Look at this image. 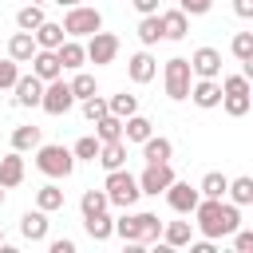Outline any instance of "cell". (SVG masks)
I'll list each match as a JSON object with an SVG mask.
<instances>
[{
	"label": "cell",
	"instance_id": "1",
	"mask_svg": "<svg viewBox=\"0 0 253 253\" xmlns=\"http://www.w3.org/2000/svg\"><path fill=\"white\" fill-rule=\"evenodd\" d=\"M194 225L202 229V237H210V241H217V237H229L237 225H241V206H233V202H221V198H198V206H194Z\"/></svg>",
	"mask_w": 253,
	"mask_h": 253
},
{
	"label": "cell",
	"instance_id": "2",
	"mask_svg": "<svg viewBox=\"0 0 253 253\" xmlns=\"http://www.w3.org/2000/svg\"><path fill=\"white\" fill-rule=\"evenodd\" d=\"M103 194H107V202L111 206H123V210H130L134 202H138V178L130 174V170H107V182H103Z\"/></svg>",
	"mask_w": 253,
	"mask_h": 253
},
{
	"label": "cell",
	"instance_id": "3",
	"mask_svg": "<svg viewBox=\"0 0 253 253\" xmlns=\"http://www.w3.org/2000/svg\"><path fill=\"white\" fill-rule=\"evenodd\" d=\"M36 166L47 174V178H67L75 170V154L59 142H40L36 146Z\"/></svg>",
	"mask_w": 253,
	"mask_h": 253
},
{
	"label": "cell",
	"instance_id": "4",
	"mask_svg": "<svg viewBox=\"0 0 253 253\" xmlns=\"http://www.w3.org/2000/svg\"><path fill=\"white\" fill-rule=\"evenodd\" d=\"M162 83H166V99H174V103L190 99V83H194L190 59H182V55L166 59V67H162Z\"/></svg>",
	"mask_w": 253,
	"mask_h": 253
},
{
	"label": "cell",
	"instance_id": "5",
	"mask_svg": "<svg viewBox=\"0 0 253 253\" xmlns=\"http://www.w3.org/2000/svg\"><path fill=\"white\" fill-rule=\"evenodd\" d=\"M99 28H103V12L91 8V4H71L67 16H63V32H67L71 40H83V36H91V32H99Z\"/></svg>",
	"mask_w": 253,
	"mask_h": 253
},
{
	"label": "cell",
	"instance_id": "6",
	"mask_svg": "<svg viewBox=\"0 0 253 253\" xmlns=\"http://www.w3.org/2000/svg\"><path fill=\"white\" fill-rule=\"evenodd\" d=\"M83 51H87V63H95V67H103V63H115V55H119V36H111V32H91L87 36V43H83Z\"/></svg>",
	"mask_w": 253,
	"mask_h": 253
},
{
	"label": "cell",
	"instance_id": "7",
	"mask_svg": "<svg viewBox=\"0 0 253 253\" xmlns=\"http://www.w3.org/2000/svg\"><path fill=\"white\" fill-rule=\"evenodd\" d=\"M71 103H75V95H71V83H63V79H47V83H43L40 107H43L47 115H67V111H71Z\"/></svg>",
	"mask_w": 253,
	"mask_h": 253
},
{
	"label": "cell",
	"instance_id": "8",
	"mask_svg": "<svg viewBox=\"0 0 253 253\" xmlns=\"http://www.w3.org/2000/svg\"><path fill=\"white\" fill-rule=\"evenodd\" d=\"M170 182H174L170 162H146V170L138 174V190H142V194H154V198H158Z\"/></svg>",
	"mask_w": 253,
	"mask_h": 253
},
{
	"label": "cell",
	"instance_id": "9",
	"mask_svg": "<svg viewBox=\"0 0 253 253\" xmlns=\"http://www.w3.org/2000/svg\"><path fill=\"white\" fill-rule=\"evenodd\" d=\"M162 194H166V202H170V210H174V213H194V206H198V198H202V194H198V186L178 182V178H174Z\"/></svg>",
	"mask_w": 253,
	"mask_h": 253
},
{
	"label": "cell",
	"instance_id": "10",
	"mask_svg": "<svg viewBox=\"0 0 253 253\" xmlns=\"http://www.w3.org/2000/svg\"><path fill=\"white\" fill-rule=\"evenodd\" d=\"M190 71L198 79H221V51L217 47H198L190 55Z\"/></svg>",
	"mask_w": 253,
	"mask_h": 253
},
{
	"label": "cell",
	"instance_id": "11",
	"mask_svg": "<svg viewBox=\"0 0 253 253\" xmlns=\"http://www.w3.org/2000/svg\"><path fill=\"white\" fill-rule=\"evenodd\" d=\"M190 99H194L202 111L221 107V79H198V83H190Z\"/></svg>",
	"mask_w": 253,
	"mask_h": 253
},
{
	"label": "cell",
	"instance_id": "12",
	"mask_svg": "<svg viewBox=\"0 0 253 253\" xmlns=\"http://www.w3.org/2000/svg\"><path fill=\"white\" fill-rule=\"evenodd\" d=\"M28 63H32V75H36V79H43V83L63 75V67H59V59H55V51H47V47H36V55H32Z\"/></svg>",
	"mask_w": 253,
	"mask_h": 253
},
{
	"label": "cell",
	"instance_id": "13",
	"mask_svg": "<svg viewBox=\"0 0 253 253\" xmlns=\"http://www.w3.org/2000/svg\"><path fill=\"white\" fill-rule=\"evenodd\" d=\"M158 20H162V40H186V32H190V16H186L182 8L158 12Z\"/></svg>",
	"mask_w": 253,
	"mask_h": 253
},
{
	"label": "cell",
	"instance_id": "14",
	"mask_svg": "<svg viewBox=\"0 0 253 253\" xmlns=\"http://www.w3.org/2000/svg\"><path fill=\"white\" fill-rule=\"evenodd\" d=\"M55 59H59V67H63V71H79V67L87 63V51H83V43H79V40H71V36H67V40L55 47Z\"/></svg>",
	"mask_w": 253,
	"mask_h": 253
},
{
	"label": "cell",
	"instance_id": "15",
	"mask_svg": "<svg viewBox=\"0 0 253 253\" xmlns=\"http://www.w3.org/2000/svg\"><path fill=\"white\" fill-rule=\"evenodd\" d=\"M126 75H130L134 83H150V79L158 75V63H154V55H150V51H134V55L126 59Z\"/></svg>",
	"mask_w": 253,
	"mask_h": 253
},
{
	"label": "cell",
	"instance_id": "16",
	"mask_svg": "<svg viewBox=\"0 0 253 253\" xmlns=\"http://www.w3.org/2000/svg\"><path fill=\"white\" fill-rule=\"evenodd\" d=\"M12 91H16V103H20V107H40L43 79H36V75H20V79L12 83Z\"/></svg>",
	"mask_w": 253,
	"mask_h": 253
},
{
	"label": "cell",
	"instance_id": "17",
	"mask_svg": "<svg viewBox=\"0 0 253 253\" xmlns=\"http://www.w3.org/2000/svg\"><path fill=\"white\" fill-rule=\"evenodd\" d=\"M95 162H103V170H119V166H126V142H123V138H115V142H99Z\"/></svg>",
	"mask_w": 253,
	"mask_h": 253
},
{
	"label": "cell",
	"instance_id": "18",
	"mask_svg": "<svg viewBox=\"0 0 253 253\" xmlns=\"http://www.w3.org/2000/svg\"><path fill=\"white\" fill-rule=\"evenodd\" d=\"M162 241H166V249L190 245V241H194V221H166V225H162Z\"/></svg>",
	"mask_w": 253,
	"mask_h": 253
},
{
	"label": "cell",
	"instance_id": "19",
	"mask_svg": "<svg viewBox=\"0 0 253 253\" xmlns=\"http://www.w3.org/2000/svg\"><path fill=\"white\" fill-rule=\"evenodd\" d=\"M20 182H24V158H20V150H12V154L0 158V186L12 190V186H20Z\"/></svg>",
	"mask_w": 253,
	"mask_h": 253
},
{
	"label": "cell",
	"instance_id": "20",
	"mask_svg": "<svg viewBox=\"0 0 253 253\" xmlns=\"http://www.w3.org/2000/svg\"><path fill=\"white\" fill-rule=\"evenodd\" d=\"M32 36H36V47H47V51H55V47H59V43L67 40L63 24H55V20H43V24H40V28L32 32Z\"/></svg>",
	"mask_w": 253,
	"mask_h": 253
},
{
	"label": "cell",
	"instance_id": "21",
	"mask_svg": "<svg viewBox=\"0 0 253 253\" xmlns=\"http://www.w3.org/2000/svg\"><path fill=\"white\" fill-rule=\"evenodd\" d=\"M32 55H36V36L20 28V32L8 40V59H16V63H28Z\"/></svg>",
	"mask_w": 253,
	"mask_h": 253
},
{
	"label": "cell",
	"instance_id": "22",
	"mask_svg": "<svg viewBox=\"0 0 253 253\" xmlns=\"http://www.w3.org/2000/svg\"><path fill=\"white\" fill-rule=\"evenodd\" d=\"M154 134V123L146 119V115H130V119H123V142H142V138H150Z\"/></svg>",
	"mask_w": 253,
	"mask_h": 253
},
{
	"label": "cell",
	"instance_id": "23",
	"mask_svg": "<svg viewBox=\"0 0 253 253\" xmlns=\"http://www.w3.org/2000/svg\"><path fill=\"white\" fill-rule=\"evenodd\" d=\"M142 158L146 162H170L174 158V142L162 138V134H150V138H142Z\"/></svg>",
	"mask_w": 253,
	"mask_h": 253
},
{
	"label": "cell",
	"instance_id": "24",
	"mask_svg": "<svg viewBox=\"0 0 253 253\" xmlns=\"http://www.w3.org/2000/svg\"><path fill=\"white\" fill-rule=\"evenodd\" d=\"M20 233H24L28 241H43V237H47V213H43V210H28V213L20 217Z\"/></svg>",
	"mask_w": 253,
	"mask_h": 253
},
{
	"label": "cell",
	"instance_id": "25",
	"mask_svg": "<svg viewBox=\"0 0 253 253\" xmlns=\"http://www.w3.org/2000/svg\"><path fill=\"white\" fill-rule=\"evenodd\" d=\"M83 229H87L91 241H107V237L115 233V221H111L107 210H103V213H87V217H83Z\"/></svg>",
	"mask_w": 253,
	"mask_h": 253
},
{
	"label": "cell",
	"instance_id": "26",
	"mask_svg": "<svg viewBox=\"0 0 253 253\" xmlns=\"http://www.w3.org/2000/svg\"><path fill=\"white\" fill-rule=\"evenodd\" d=\"M95 138L99 142H115V138H123V119L119 115H103V119H95Z\"/></svg>",
	"mask_w": 253,
	"mask_h": 253
},
{
	"label": "cell",
	"instance_id": "27",
	"mask_svg": "<svg viewBox=\"0 0 253 253\" xmlns=\"http://www.w3.org/2000/svg\"><path fill=\"white\" fill-rule=\"evenodd\" d=\"M36 210H43V213H51V210H63V190H59L55 182L40 186V190H36Z\"/></svg>",
	"mask_w": 253,
	"mask_h": 253
},
{
	"label": "cell",
	"instance_id": "28",
	"mask_svg": "<svg viewBox=\"0 0 253 253\" xmlns=\"http://www.w3.org/2000/svg\"><path fill=\"white\" fill-rule=\"evenodd\" d=\"M138 40H142V47H154V43L162 40V20H158V12H150V16L138 20Z\"/></svg>",
	"mask_w": 253,
	"mask_h": 253
},
{
	"label": "cell",
	"instance_id": "29",
	"mask_svg": "<svg viewBox=\"0 0 253 253\" xmlns=\"http://www.w3.org/2000/svg\"><path fill=\"white\" fill-rule=\"evenodd\" d=\"M40 146V126H32V123H24V126H16L12 130V150H36Z\"/></svg>",
	"mask_w": 253,
	"mask_h": 253
},
{
	"label": "cell",
	"instance_id": "30",
	"mask_svg": "<svg viewBox=\"0 0 253 253\" xmlns=\"http://www.w3.org/2000/svg\"><path fill=\"white\" fill-rule=\"evenodd\" d=\"M225 194H229V202H233V206H249V202H253V178H249V174L233 178V182L225 186Z\"/></svg>",
	"mask_w": 253,
	"mask_h": 253
},
{
	"label": "cell",
	"instance_id": "31",
	"mask_svg": "<svg viewBox=\"0 0 253 253\" xmlns=\"http://www.w3.org/2000/svg\"><path fill=\"white\" fill-rule=\"evenodd\" d=\"M225 186H229V178H225L221 170H210V174L202 178L198 194H202V198H225Z\"/></svg>",
	"mask_w": 253,
	"mask_h": 253
},
{
	"label": "cell",
	"instance_id": "32",
	"mask_svg": "<svg viewBox=\"0 0 253 253\" xmlns=\"http://www.w3.org/2000/svg\"><path fill=\"white\" fill-rule=\"evenodd\" d=\"M43 20H47V16H43V4H24V8L16 12V24H20L24 32H36Z\"/></svg>",
	"mask_w": 253,
	"mask_h": 253
},
{
	"label": "cell",
	"instance_id": "33",
	"mask_svg": "<svg viewBox=\"0 0 253 253\" xmlns=\"http://www.w3.org/2000/svg\"><path fill=\"white\" fill-rule=\"evenodd\" d=\"M107 111L119 115V119H130V115L138 111V95H126V91H123V95H111V99H107Z\"/></svg>",
	"mask_w": 253,
	"mask_h": 253
},
{
	"label": "cell",
	"instance_id": "34",
	"mask_svg": "<svg viewBox=\"0 0 253 253\" xmlns=\"http://www.w3.org/2000/svg\"><path fill=\"white\" fill-rule=\"evenodd\" d=\"M134 217H138V245L162 237V221H158V213H134Z\"/></svg>",
	"mask_w": 253,
	"mask_h": 253
},
{
	"label": "cell",
	"instance_id": "35",
	"mask_svg": "<svg viewBox=\"0 0 253 253\" xmlns=\"http://www.w3.org/2000/svg\"><path fill=\"white\" fill-rule=\"evenodd\" d=\"M71 95H75V99H91V95H99L95 75H87V71L79 67V71H75V79H71Z\"/></svg>",
	"mask_w": 253,
	"mask_h": 253
},
{
	"label": "cell",
	"instance_id": "36",
	"mask_svg": "<svg viewBox=\"0 0 253 253\" xmlns=\"http://www.w3.org/2000/svg\"><path fill=\"white\" fill-rule=\"evenodd\" d=\"M111 202H107V194L103 190H83V198H79V210H83V217L87 213H103Z\"/></svg>",
	"mask_w": 253,
	"mask_h": 253
},
{
	"label": "cell",
	"instance_id": "37",
	"mask_svg": "<svg viewBox=\"0 0 253 253\" xmlns=\"http://www.w3.org/2000/svg\"><path fill=\"white\" fill-rule=\"evenodd\" d=\"M71 154H75V162H95V154H99V138H95V134H83V138L71 146Z\"/></svg>",
	"mask_w": 253,
	"mask_h": 253
},
{
	"label": "cell",
	"instance_id": "38",
	"mask_svg": "<svg viewBox=\"0 0 253 253\" xmlns=\"http://www.w3.org/2000/svg\"><path fill=\"white\" fill-rule=\"evenodd\" d=\"M229 47H233V55H237L241 63H245V59H253V32H237Z\"/></svg>",
	"mask_w": 253,
	"mask_h": 253
},
{
	"label": "cell",
	"instance_id": "39",
	"mask_svg": "<svg viewBox=\"0 0 253 253\" xmlns=\"http://www.w3.org/2000/svg\"><path fill=\"white\" fill-rule=\"evenodd\" d=\"M221 107H225V115L241 119V115H249V95H221Z\"/></svg>",
	"mask_w": 253,
	"mask_h": 253
},
{
	"label": "cell",
	"instance_id": "40",
	"mask_svg": "<svg viewBox=\"0 0 253 253\" xmlns=\"http://www.w3.org/2000/svg\"><path fill=\"white\" fill-rule=\"evenodd\" d=\"M115 233H119L123 241H138V217H134V213H123V217L115 221Z\"/></svg>",
	"mask_w": 253,
	"mask_h": 253
},
{
	"label": "cell",
	"instance_id": "41",
	"mask_svg": "<svg viewBox=\"0 0 253 253\" xmlns=\"http://www.w3.org/2000/svg\"><path fill=\"white\" fill-rule=\"evenodd\" d=\"M221 95H249V79L245 75H221Z\"/></svg>",
	"mask_w": 253,
	"mask_h": 253
},
{
	"label": "cell",
	"instance_id": "42",
	"mask_svg": "<svg viewBox=\"0 0 253 253\" xmlns=\"http://www.w3.org/2000/svg\"><path fill=\"white\" fill-rule=\"evenodd\" d=\"M16 79H20V63L16 59H0V91H8Z\"/></svg>",
	"mask_w": 253,
	"mask_h": 253
},
{
	"label": "cell",
	"instance_id": "43",
	"mask_svg": "<svg viewBox=\"0 0 253 253\" xmlns=\"http://www.w3.org/2000/svg\"><path fill=\"white\" fill-rule=\"evenodd\" d=\"M83 115H87V123H95V119H103V115H107V99H99V95H91V99H83Z\"/></svg>",
	"mask_w": 253,
	"mask_h": 253
},
{
	"label": "cell",
	"instance_id": "44",
	"mask_svg": "<svg viewBox=\"0 0 253 253\" xmlns=\"http://www.w3.org/2000/svg\"><path fill=\"white\" fill-rule=\"evenodd\" d=\"M178 8H182L186 16H206V12L213 8V0H178Z\"/></svg>",
	"mask_w": 253,
	"mask_h": 253
},
{
	"label": "cell",
	"instance_id": "45",
	"mask_svg": "<svg viewBox=\"0 0 253 253\" xmlns=\"http://www.w3.org/2000/svg\"><path fill=\"white\" fill-rule=\"evenodd\" d=\"M233 249H237V253H249V249H253V229H241V225H237V229H233Z\"/></svg>",
	"mask_w": 253,
	"mask_h": 253
},
{
	"label": "cell",
	"instance_id": "46",
	"mask_svg": "<svg viewBox=\"0 0 253 253\" xmlns=\"http://www.w3.org/2000/svg\"><path fill=\"white\" fill-rule=\"evenodd\" d=\"M51 253H75V241H67V237H55V241H51Z\"/></svg>",
	"mask_w": 253,
	"mask_h": 253
},
{
	"label": "cell",
	"instance_id": "47",
	"mask_svg": "<svg viewBox=\"0 0 253 253\" xmlns=\"http://www.w3.org/2000/svg\"><path fill=\"white\" fill-rule=\"evenodd\" d=\"M190 253H217V245L206 237V241H190Z\"/></svg>",
	"mask_w": 253,
	"mask_h": 253
},
{
	"label": "cell",
	"instance_id": "48",
	"mask_svg": "<svg viewBox=\"0 0 253 253\" xmlns=\"http://www.w3.org/2000/svg\"><path fill=\"white\" fill-rule=\"evenodd\" d=\"M233 12H237L241 20H249V16H253V0H233Z\"/></svg>",
	"mask_w": 253,
	"mask_h": 253
},
{
	"label": "cell",
	"instance_id": "49",
	"mask_svg": "<svg viewBox=\"0 0 253 253\" xmlns=\"http://www.w3.org/2000/svg\"><path fill=\"white\" fill-rule=\"evenodd\" d=\"M130 4H134V8L142 12V16H150V12H158V0H130Z\"/></svg>",
	"mask_w": 253,
	"mask_h": 253
},
{
	"label": "cell",
	"instance_id": "50",
	"mask_svg": "<svg viewBox=\"0 0 253 253\" xmlns=\"http://www.w3.org/2000/svg\"><path fill=\"white\" fill-rule=\"evenodd\" d=\"M51 4H59V8H71V4H83V0H51Z\"/></svg>",
	"mask_w": 253,
	"mask_h": 253
},
{
	"label": "cell",
	"instance_id": "51",
	"mask_svg": "<svg viewBox=\"0 0 253 253\" xmlns=\"http://www.w3.org/2000/svg\"><path fill=\"white\" fill-rule=\"evenodd\" d=\"M0 206H4V186H0Z\"/></svg>",
	"mask_w": 253,
	"mask_h": 253
},
{
	"label": "cell",
	"instance_id": "52",
	"mask_svg": "<svg viewBox=\"0 0 253 253\" xmlns=\"http://www.w3.org/2000/svg\"><path fill=\"white\" fill-rule=\"evenodd\" d=\"M0 249H4V229H0Z\"/></svg>",
	"mask_w": 253,
	"mask_h": 253
},
{
	"label": "cell",
	"instance_id": "53",
	"mask_svg": "<svg viewBox=\"0 0 253 253\" xmlns=\"http://www.w3.org/2000/svg\"><path fill=\"white\" fill-rule=\"evenodd\" d=\"M32 4H47V0H32Z\"/></svg>",
	"mask_w": 253,
	"mask_h": 253
}]
</instances>
